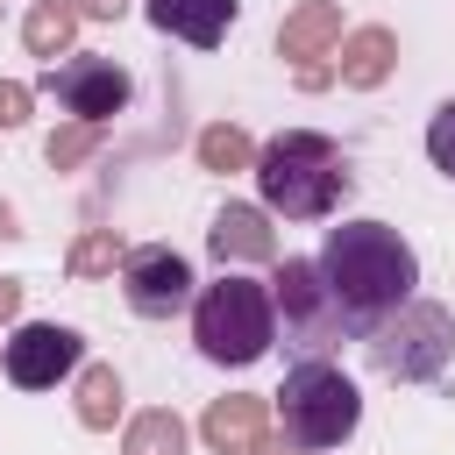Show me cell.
Segmentation results:
<instances>
[{
  "mask_svg": "<svg viewBox=\"0 0 455 455\" xmlns=\"http://www.w3.org/2000/svg\"><path fill=\"white\" fill-rule=\"evenodd\" d=\"M327 78H334V71H327V64H313V57H306V64H299V85H306V92H320V85H327Z\"/></svg>",
  "mask_w": 455,
  "mask_h": 455,
  "instance_id": "cell-25",
  "label": "cell"
},
{
  "mask_svg": "<svg viewBox=\"0 0 455 455\" xmlns=\"http://www.w3.org/2000/svg\"><path fill=\"white\" fill-rule=\"evenodd\" d=\"M192 149H199V171H220V178L256 164V142H249L235 121H213V128H199V142H192Z\"/></svg>",
  "mask_w": 455,
  "mask_h": 455,
  "instance_id": "cell-18",
  "label": "cell"
},
{
  "mask_svg": "<svg viewBox=\"0 0 455 455\" xmlns=\"http://www.w3.org/2000/svg\"><path fill=\"white\" fill-rule=\"evenodd\" d=\"M142 14H149L156 36H178V43H192V50H213V43L235 28L242 0H142Z\"/></svg>",
  "mask_w": 455,
  "mask_h": 455,
  "instance_id": "cell-11",
  "label": "cell"
},
{
  "mask_svg": "<svg viewBox=\"0 0 455 455\" xmlns=\"http://www.w3.org/2000/svg\"><path fill=\"white\" fill-rule=\"evenodd\" d=\"M14 235H21V220H14V206L0 199V242H14Z\"/></svg>",
  "mask_w": 455,
  "mask_h": 455,
  "instance_id": "cell-27",
  "label": "cell"
},
{
  "mask_svg": "<svg viewBox=\"0 0 455 455\" xmlns=\"http://www.w3.org/2000/svg\"><path fill=\"white\" fill-rule=\"evenodd\" d=\"M427 156H434L441 178H455V100L434 107V121H427Z\"/></svg>",
  "mask_w": 455,
  "mask_h": 455,
  "instance_id": "cell-21",
  "label": "cell"
},
{
  "mask_svg": "<svg viewBox=\"0 0 455 455\" xmlns=\"http://www.w3.org/2000/svg\"><path fill=\"white\" fill-rule=\"evenodd\" d=\"M270 405H277V434L299 441V448H313V455L341 448V441L363 427V391L348 384V370H341L334 355L291 363L284 384L270 391Z\"/></svg>",
  "mask_w": 455,
  "mask_h": 455,
  "instance_id": "cell-4",
  "label": "cell"
},
{
  "mask_svg": "<svg viewBox=\"0 0 455 455\" xmlns=\"http://www.w3.org/2000/svg\"><path fill=\"white\" fill-rule=\"evenodd\" d=\"M78 363H85V341H78V327H57V320H28V327H14V334L0 341V370H7V384H21V391L64 384Z\"/></svg>",
  "mask_w": 455,
  "mask_h": 455,
  "instance_id": "cell-9",
  "label": "cell"
},
{
  "mask_svg": "<svg viewBox=\"0 0 455 455\" xmlns=\"http://www.w3.org/2000/svg\"><path fill=\"white\" fill-rule=\"evenodd\" d=\"M43 92H50L71 121H114V114L128 107L135 78H128L114 57H78V50H64V57L43 71Z\"/></svg>",
  "mask_w": 455,
  "mask_h": 455,
  "instance_id": "cell-7",
  "label": "cell"
},
{
  "mask_svg": "<svg viewBox=\"0 0 455 455\" xmlns=\"http://www.w3.org/2000/svg\"><path fill=\"white\" fill-rule=\"evenodd\" d=\"M263 412H270V398L228 391V398H213V405L199 412V441H206L213 455H249V441L263 434Z\"/></svg>",
  "mask_w": 455,
  "mask_h": 455,
  "instance_id": "cell-13",
  "label": "cell"
},
{
  "mask_svg": "<svg viewBox=\"0 0 455 455\" xmlns=\"http://www.w3.org/2000/svg\"><path fill=\"white\" fill-rule=\"evenodd\" d=\"M121 256H128V242H121L114 228H85V235L64 249V270H71V277H114Z\"/></svg>",
  "mask_w": 455,
  "mask_h": 455,
  "instance_id": "cell-19",
  "label": "cell"
},
{
  "mask_svg": "<svg viewBox=\"0 0 455 455\" xmlns=\"http://www.w3.org/2000/svg\"><path fill=\"white\" fill-rule=\"evenodd\" d=\"M313 263H320V284H327L348 341H363L419 284V256H412V242L391 220H341V228H327V242H320Z\"/></svg>",
  "mask_w": 455,
  "mask_h": 455,
  "instance_id": "cell-1",
  "label": "cell"
},
{
  "mask_svg": "<svg viewBox=\"0 0 455 455\" xmlns=\"http://www.w3.org/2000/svg\"><path fill=\"white\" fill-rule=\"evenodd\" d=\"M14 313H21V284H14V277H0V320H14Z\"/></svg>",
  "mask_w": 455,
  "mask_h": 455,
  "instance_id": "cell-26",
  "label": "cell"
},
{
  "mask_svg": "<svg viewBox=\"0 0 455 455\" xmlns=\"http://www.w3.org/2000/svg\"><path fill=\"white\" fill-rule=\"evenodd\" d=\"M192 341L220 370H249L256 355H270V341H277L270 284H256L242 270H220L206 291H192Z\"/></svg>",
  "mask_w": 455,
  "mask_h": 455,
  "instance_id": "cell-3",
  "label": "cell"
},
{
  "mask_svg": "<svg viewBox=\"0 0 455 455\" xmlns=\"http://www.w3.org/2000/svg\"><path fill=\"white\" fill-rule=\"evenodd\" d=\"M206 249H213V263H220V270H242V263H277V228H270V213H263V206L228 199V206L213 213V228H206Z\"/></svg>",
  "mask_w": 455,
  "mask_h": 455,
  "instance_id": "cell-10",
  "label": "cell"
},
{
  "mask_svg": "<svg viewBox=\"0 0 455 455\" xmlns=\"http://www.w3.org/2000/svg\"><path fill=\"white\" fill-rule=\"evenodd\" d=\"M114 419H121V370L114 363H85L78 370V427L107 434Z\"/></svg>",
  "mask_w": 455,
  "mask_h": 455,
  "instance_id": "cell-16",
  "label": "cell"
},
{
  "mask_svg": "<svg viewBox=\"0 0 455 455\" xmlns=\"http://www.w3.org/2000/svg\"><path fill=\"white\" fill-rule=\"evenodd\" d=\"M341 43V7L334 0H299L284 21H277V57L306 64V57H327Z\"/></svg>",
  "mask_w": 455,
  "mask_h": 455,
  "instance_id": "cell-14",
  "label": "cell"
},
{
  "mask_svg": "<svg viewBox=\"0 0 455 455\" xmlns=\"http://www.w3.org/2000/svg\"><path fill=\"white\" fill-rule=\"evenodd\" d=\"M334 50H341V57H334V78H341L348 92H377V85L398 71V36L377 28V21H370V28H348Z\"/></svg>",
  "mask_w": 455,
  "mask_h": 455,
  "instance_id": "cell-12",
  "label": "cell"
},
{
  "mask_svg": "<svg viewBox=\"0 0 455 455\" xmlns=\"http://www.w3.org/2000/svg\"><path fill=\"white\" fill-rule=\"evenodd\" d=\"M256 192H263V213L277 220H327L348 192H355V171H348V149L320 128H284L256 149Z\"/></svg>",
  "mask_w": 455,
  "mask_h": 455,
  "instance_id": "cell-2",
  "label": "cell"
},
{
  "mask_svg": "<svg viewBox=\"0 0 455 455\" xmlns=\"http://www.w3.org/2000/svg\"><path fill=\"white\" fill-rule=\"evenodd\" d=\"M28 100H36V92H28L21 78H0V128H21V121H28Z\"/></svg>",
  "mask_w": 455,
  "mask_h": 455,
  "instance_id": "cell-22",
  "label": "cell"
},
{
  "mask_svg": "<svg viewBox=\"0 0 455 455\" xmlns=\"http://www.w3.org/2000/svg\"><path fill=\"white\" fill-rule=\"evenodd\" d=\"M192 263L171 249V242H142V249H128L121 256V299H128V313H142V320H171V313H185L192 306Z\"/></svg>",
  "mask_w": 455,
  "mask_h": 455,
  "instance_id": "cell-8",
  "label": "cell"
},
{
  "mask_svg": "<svg viewBox=\"0 0 455 455\" xmlns=\"http://www.w3.org/2000/svg\"><path fill=\"white\" fill-rule=\"evenodd\" d=\"M100 142H107V121H71V128H57V135L43 142V156H50V171H78Z\"/></svg>",
  "mask_w": 455,
  "mask_h": 455,
  "instance_id": "cell-20",
  "label": "cell"
},
{
  "mask_svg": "<svg viewBox=\"0 0 455 455\" xmlns=\"http://www.w3.org/2000/svg\"><path fill=\"white\" fill-rule=\"evenodd\" d=\"M249 455H313V448H299V441H284V434H256Z\"/></svg>",
  "mask_w": 455,
  "mask_h": 455,
  "instance_id": "cell-24",
  "label": "cell"
},
{
  "mask_svg": "<svg viewBox=\"0 0 455 455\" xmlns=\"http://www.w3.org/2000/svg\"><path fill=\"white\" fill-rule=\"evenodd\" d=\"M185 419L171 412V405H149V412H135L128 419V434H121V455H185Z\"/></svg>",
  "mask_w": 455,
  "mask_h": 455,
  "instance_id": "cell-17",
  "label": "cell"
},
{
  "mask_svg": "<svg viewBox=\"0 0 455 455\" xmlns=\"http://www.w3.org/2000/svg\"><path fill=\"white\" fill-rule=\"evenodd\" d=\"M78 7V21H121L128 14V0H71Z\"/></svg>",
  "mask_w": 455,
  "mask_h": 455,
  "instance_id": "cell-23",
  "label": "cell"
},
{
  "mask_svg": "<svg viewBox=\"0 0 455 455\" xmlns=\"http://www.w3.org/2000/svg\"><path fill=\"white\" fill-rule=\"evenodd\" d=\"M270 306H277V341H284L291 363L334 355V348L348 341V327H341V313H334L313 256H284V263L270 270Z\"/></svg>",
  "mask_w": 455,
  "mask_h": 455,
  "instance_id": "cell-6",
  "label": "cell"
},
{
  "mask_svg": "<svg viewBox=\"0 0 455 455\" xmlns=\"http://www.w3.org/2000/svg\"><path fill=\"white\" fill-rule=\"evenodd\" d=\"M363 355L377 377L391 384H434L448 363H455V306L441 299H405L398 313H384L370 334H363Z\"/></svg>",
  "mask_w": 455,
  "mask_h": 455,
  "instance_id": "cell-5",
  "label": "cell"
},
{
  "mask_svg": "<svg viewBox=\"0 0 455 455\" xmlns=\"http://www.w3.org/2000/svg\"><path fill=\"white\" fill-rule=\"evenodd\" d=\"M71 36H78V7H71V0H36L28 21H21V43H28V57H43V64H57V57L71 50Z\"/></svg>",
  "mask_w": 455,
  "mask_h": 455,
  "instance_id": "cell-15",
  "label": "cell"
}]
</instances>
